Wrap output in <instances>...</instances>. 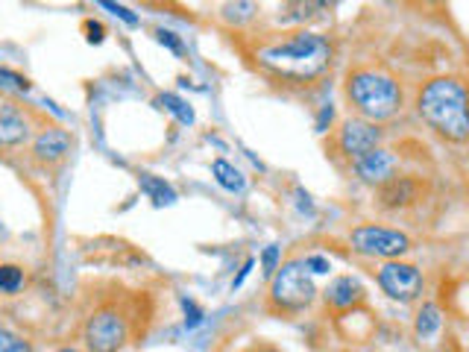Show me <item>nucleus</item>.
<instances>
[{
  "label": "nucleus",
  "instance_id": "obj_1",
  "mask_svg": "<svg viewBox=\"0 0 469 352\" xmlns=\"http://www.w3.org/2000/svg\"><path fill=\"white\" fill-rule=\"evenodd\" d=\"M255 59H259V65L264 71H270L276 80L311 82L332 68L335 45L326 36L300 30V33H291L287 39H276L261 45Z\"/></svg>",
  "mask_w": 469,
  "mask_h": 352
},
{
  "label": "nucleus",
  "instance_id": "obj_2",
  "mask_svg": "<svg viewBox=\"0 0 469 352\" xmlns=\"http://www.w3.org/2000/svg\"><path fill=\"white\" fill-rule=\"evenodd\" d=\"M422 124L452 144L469 142V89L455 77L429 80L417 94Z\"/></svg>",
  "mask_w": 469,
  "mask_h": 352
},
{
  "label": "nucleus",
  "instance_id": "obj_3",
  "mask_svg": "<svg viewBox=\"0 0 469 352\" xmlns=\"http://www.w3.org/2000/svg\"><path fill=\"white\" fill-rule=\"evenodd\" d=\"M344 94L358 117L370 124L390 121L402 109V85L393 73L381 68H355L349 71Z\"/></svg>",
  "mask_w": 469,
  "mask_h": 352
},
{
  "label": "nucleus",
  "instance_id": "obj_4",
  "mask_svg": "<svg viewBox=\"0 0 469 352\" xmlns=\"http://www.w3.org/2000/svg\"><path fill=\"white\" fill-rule=\"evenodd\" d=\"M317 288L308 279L300 262H291L285 268L276 270L270 279V294H268V308L276 314H300L314 303Z\"/></svg>",
  "mask_w": 469,
  "mask_h": 352
},
{
  "label": "nucleus",
  "instance_id": "obj_5",
  "mask_svg": "<svg viewBox=\"0 0 469 352\" xmlns=\"http://www.w3.org/2000/svg\"><path fill=\"white\" fill-rule=\"evenodd\" d=\"M82 338L89 352H121L130 340V320L117 305H103L85 320Z\"/></svg>",
  "mask_w": 469,
  "mask_h": 352
},
{
  "label": "nucleus",
  "instance_id": "obj_6",
  "mask_svg": "<svg viewBox=\"0 0 469 352\" xmlns=\"http://www.w3.org/2000/svg\"><path fill=\"white\" fill-rule=\"evenodd\" d=\"M349 244L358 255H367V259H385L393 262L399 255L411 253V238L399 229L390 227H379V223H361L349 232Z\"/></svg>",
  "mask_w": 469,
  "mask_h": 352
},
{
  "label": "nucleus",
  "instance_id": "obj_7",
  "mask_svg": "<svg viewBox=\"0 0 469 352\" xmlns=\"http://www.w3.org/2000/svg\"><path fill=\"white\" fill-rule=\"evenodd\" d=\"M379 144H381L379 124H370L364 117H346V121L337 126L335 150L344 156L352 167H355L364 156H370L372 150H379Z\"/></svg>",
  "mask_w": 469,
  "mask_h": 352
},
{
  "label": "nucleus",
  "instance_id": "obj_8",
  "mask_svg": "<svg viewBox=\"0 0 469 352\" xmlns=\"http://www.w3.org/2000/svg\"><path fill=\"white\" fill-rule=\"evenodd\" d=\"M379 288L385 291L390 300H399V303H414L417 296L422 294V273L420 268H414L408 262H385L376 273Z\"/></svg>",
  "mask_w": 469,
  "mask_h": 352
},
{
  "label": "nucleus",
  "instance_id": "obj_9",
  "mask_svg": "<svg viewBox=\"0 0 469 352\" xmlns=\"http://www.w3.org/2000/svg\"><path fill=\"white\" fill-rule=\"evenodd\" d=\"M376 200H379V206L388 209V211L408 209V206H414V202L422 200V185H420V179L397 174L390 183H385L376 191Z\"/></svg>",
  "mask_w": 469,
  "mask_h": 352
},
{
  "label": "nucleus",
  "instance_id": "obj_10",
  "mask_svg": "<svg viewBox=\"0 0 469 352\" xmlns=\"http://www.w3.org/2000/svg\"><path fill=\"white\" fill-rule=\"evenodd\" d=\"M397 167H399L397 156L388 153V150H381V147H379V150H372L370 156L361 159V162L352 167V170L358 174L361 183L381 188L385 183H390L393 176H397Z\"/></svg>",
  "mask_w": 469,
  "mask_h": 352
},
{
  "label": "nucleus",
  "instance_id": "obj_11",
  "mask_svg": "<svg viewBox=\"0 0 469 352\" xmlns=\"http://www.w3.org/2000/svg\"><path fill=\"white\" fill-rule=\"evenodd\" d=\"M71 147H73L71 133L59 130V126H50V130H41L36 135L33 156H36V162H41V165H56L71 153Z\"/></svg>",
  "mask_w": 469,
  "mask_h": 352
},
{
  "label": "nucleus",
  "instance_id": "obj_12",
  "mask_svg": "<svg viewBox=\"0 0 469 352\" xmlns=\"http://www.w3.org/2000/svg\"><path fill=\"white\" fill-rule=\"evenodd\" d=\"M364 296H367L364 285L358 279H352V276H337V279L328 282V288L323 291V300L332 312H352L355 305L364 303Z\"/></svg>",
  "mask_w": 469,
  "mask_h": 352
},
{
  "label": "nucleus",
  "instance_id": "obj_13",
  "mask_svg": "<svg viewBox=\"0 0 469 352\" xmlns=\"http://www.w3.org/2000/svg\"><path fill=\"white\" fill-rule=\"evenodd\" d=\"M30 138V121L18 106H0V147H18Z\"/></svg>",
  "mask_w": 469,
  "mask_h": 352
},
{
  "label": "nucleus",
  "instance_id": "obj_14",
  "mask_svg": "<svg viewBox=\"0 0 469 352\" xmlns=\"http://www.w3.org/2000/svg\"><path fill=\"white\" fill-rule=\"evenodd\" d=\"M440 326H443L440 308H437L434 303H425L417 312V320H414V332H417L420 340H429L440 332Z\"/></svg>",
  "mask_w": 469,
  "mask_h": 352
},
{
  "label": "nucleus",
  "instance_id": "obj_15",
  "mask_svg": "<svg viewBox=\"0 0 469 352\" xmlns=\"http://www.w3.org/2000/svg\"><path fill=\"white\" fill-rule=\"evenodd\" d=\"M138 183H141V191L156 202V206H167V202L176 200V191L170 188L165 179H158L153 174H141V176H138Z\"/></svg>",
  "mask_w": 469,
  "mask_h": 352
},
{
  "label": "nucleus",
  "instance_id": "obj_16",
  "mask_svg": "<svg viewBox=\"0 0 469 352\" xmlns=\"http://www.w3.org/2000/svg\"><path fill=\"white\" fill-rule=\"evenodd\" d=\"M211 174H215L217 183L226 188V191H241L243 188V176H241V170L229 165L226 159H215V165H211Z\"/></svg>",
  "mask_w": 469,
  "mask_h": 352
},
{
  "label": "nucleus",
  "instance_id": "obj_17",
  "mask_svg": "<svg viewBox=\"0 0 469 352\" xmlns=\"http://www.w3.org/2000/svg\"><path fill=\"white\" fill-rule=\"evenodd\" d=\"M158 103H162V109H167L170 115L176 117L179 124H194V109H191V106L179 98V94H162V98H158Z\"/></svg>",
  "mask_w": 469,
  "mask_h": 352
},
{
  "label": "nucleus",
  "instance_id": "obj_18",
  "mask_svg": "<svg viewBox=\"0 0 469 352\" xmlns=\"http://www.w3.org/2000/svg\"><path fill=\"white\" fill-rule=\"evenodd\" d=\"M24 285V268L18 264H0V294H18Z\"/></svg>",
  "mask_w": 469,
  "mask_h": 352
},
{
  "label": "nucleus",
  "instance_id": "obj_19",
  "mask_svg": "<svg viewBox=\"0 0 469 352\" xmlns=\"http://www.w3.org/2000/svg\"><path fill=\"white\" fill-rule=\"evenodd\" d=\"M0 352H33V344L27 338L15 335L13 329L0 326Z\"/></svg>",
  "mask_w": 469,
  "mask_h": 352
},
{
  "label": "nucleus",
  "instance_id": "obj_20",
  "mask_svg": "<svg viewBox=\"0 0 469 352\" xmlns=\"http://www.w3.org/2000/svg\"><path fill=\"white\" fill-rule=\"evenodd\" d=\"M279 255H282L279 247H268L261 253V268H264V276H270V279L276 276V270H279Z\"/></svg>",
  "mask_w": 469,
  "mask_h": 352
},
{
  "label": "nucleus",
  "instance_id": "obj_21",
  "mask_svg": "<svg viewBox=\"0 0 469 352\" xmlns=\"http://www.w3.org/2000/svg\"><path fill=\"white\" fill-rule=\"evenodd\" d=\"M156 39L162 41L165 47H170L176 53V56H185V45L179 41V36L176 33H170V30H156Z\"/></svg>",
  "mask_w": 469,
  "mask_h": 352
},
{
  "label": "nucleus",
  "instance_id": "obj_22",
  "mask_svg": "<svg viewBox=\"0 0 469 352\" xmlns=\"http://www.w3.org/2000/svg\"><path fill=\"white\" fill-rule=\"evenodd\" d=\"M303 268L311 270V273H328V270H332V262L323 259V255H308Z\"/></svg>",
  "mask_w": 469,
  "mask_h": 352
},
{
  "label": "nucleus",
  "instance_id": "obj_23",
  "mask_svg": "<svg viewBox=\"0 0 469 352\" xmlns=\"http://www.w3.org/2000/svg\"><path fill=\"white\" fill-rule=\"evenodd\" d=\"M82 30H85V33H89V36H85V39H89L91 45H100V41H103V36H106V27H103V24H98V21H85V24H82Z\"/></svg>",
  "mask_w": 469,
  "mask_h": 352
},
{
  "label": "nucleus",
  "instance_id": "obj_24",
  "mask_svg": "<svg viewBox=\"0 0 469 352\" xmlns=\"http://www.w3.org/2000/svg\"><path fill=\"white\" fill-rule=\"evenodd\" d=\"M0 82H6V85H15V89H30V80L27 77H21V73H13V71H6V68H0Z\"/></svg>",
  "mask_w": 469,
  "mask_h": 352
},
{
  "label": "nucleus",
  "instance_id": "obj_25",
  "mask_svg": "<svg viewBox=\"0 0 469 352\" xmlns=\"http://www.w3.org/2000/svg\"><path fill=\"white\" fill-rule=\"evenodd\" d=\"M103 6L109 9V13H115L117 18H124L130 27H135V24H138V18H135V15L130 13V9H126V6H121V4H103Z\"/></svg>",
  "mask_w": 469,
  "mask_h": 352
},
{
  "label": "nucleus",
  "instance_id": "obj_26",
  "mask_svg": "<svg viewBox=\"0 0 469 352\" xmlns=\"http://www.w3.org/2000/svg\"><path fill=\"white\" fill-rule=\"evenodd\" d=\"M183 305H185V320H188V326H197L200 320H202V312L197 308V303H191V300H183Z\"/></svg>",
  "mask_w": 469,
  "mask_h": 352
},
{
  "label": "nucleus",
  "instance_id": "obj_27",
  "mask_svg": "<svg viewBox=\"0 0 469 352\" xmlns=\"http://www.w3.org/2000/svg\"><path fill=\"white\" fill-rule=\"evenodd\" d=\"M250 270H252V262H247V264H243V270L238 273V279L232 282V288H238V285H241L243 279H247V273H250Z\"/></svg>",
  "mask_w": 469,
  "mask_h": 352
},
{
  "label": "nucleus",
  "instance_id": "obj_28",
  "mask_svg": "<svg viewBox=\"0 0 469 352\" xmlns=\"http://www.w3.org/2000/svg\"><path fill=\"white\" fill-rule=\"evenodd\" d=\"M252 352H282L279 347H270V344H259V347H252Z\"/></svg>",
  "mask_w": 469,
  "mask_h": 352
},
{
  "label": "nucleus",
  "instance_id": "obj_29",
  "mask_svg": "<svg viewBox=\"0 0 469 352\" xmlns=\"http://www.w3.org/2000/svg\"><path fill=\"white\" fill-rule=\"evenodd\" d=\"M59 352H80V349H73V347H62Z\"/></svg>",
  "mask_w": 469,
  "mask_h": 352
},
{
  "label": "nucleus",
  "instance_id": "obj_30",
  "mask_svg": "<svg viewBox=\"0 0 469 352\" xmlns=\"http://www.w3.org/2000/svg\"><path fill=\"white\" fill-rule=\"evenodd\" d=\"M340 352H352V349H340Z\"/></svg>",
  "mask_w": 469,
  "mask_h": 352
}]
</instances>
